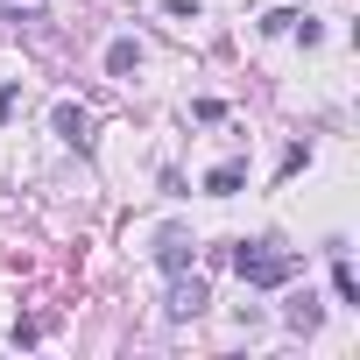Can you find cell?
Returning <instances> with one entry per match:
<instances>
[{
	"instance_id": "8992f818",
	"label": "cell",
	"mask_w": 360,
	"mask_h": 360,
	"mask_svg": "<svg viewBox=\"0 0 360 360\" xmlns=\"http://www.w3.org/2000/svg\"><path fill=\"white\" fill-rule=\"evenodd\" d=\"M332 290H339V304H360V276H353V262H346V255L332 262Z\"/></svg>"
},
{
	"instance_id": "52a82bcc",
	"label": "cell",
	"mask_w": 360,
	"mask_h": 360,
	"mask_svg": "<svg viewBox=\"0 0 360 360\" xmlns=\"http://www.w3.org/2000/svg\"><path fill=\"white\" fill-rule=\"evenodd\" d=\"M184 255H191V248H184V233H162V248H155V262H162V269H184Z\"/></svg>"
},
{
	"instance_id": "9c48e42d",
	"label": "cell",
	"mask_w": 360,
	"mask_h": 360,
	"mask_svg": "<svg viewBox=\"0 0 360 360\" xmlns=\"http://www.w3.org/2000/svg\"><path fill=\"white\" fill-rule=\"evenodd\" d=\"M290 325H297V332H311V325H318V304H311V297H304V304H290Z\"/></svg>"
},
{
	"instance_id": "7a4b0ae2",
	"label": "cell",
	"mask_w": 360,
	"mask_h": 360,
	"mask_svg": "<svg viewBox=\"0 0 360 360\" xmlns=\"http://www.w3.org/2000/svg\"><path fill=\"white\" fill-rule=\"evenodd\" d=\"M50 120H57V134H64L71 148H92V120H85V106H71V99H57V113H50Z\"/></svg>"
},
{
	"instance_id": "ba28073f",
	"label": "cell",
	"mask_w": 360,
	"mask_h": 360,
	"mask_svg": "<svg viewBox=\"0 0 360 360\" xmlns=\"http://www.w3.org/2000/svg\"><path fill=\"white\" fill-rule=\"evenodd\" d=\"M0 15H22V22H43L50 0H0Z\"/></svg>"
},
{
	"instance_id": "5b68a950",
	"label": "cell",
	"mask_w": 360,
	"mask_h": 360,
	"mask_svg": "<svg viewBox=\"0 0 360 360\" xmlns=\"http://www.w3.org/2000/svg\"><path fill=\"white\" fill-rule=\"evenodd\" d=\"M240 176H248L240 162H219V169L205 176V191H212V198H233V191H240Z\"/></svg>"
},
{
	"instance_id": "3957f363",
	"label": "cell",
	"mask_w": 360,
	"mask_h": 360,
	"mask_svg": "<svg viewBox=\"0 0 360 360\" xmlns=\"http://www.w3.org/2000/svg\"><path fill=\"white\" fill-rule=\"evenodd\" d=\"M205 311V283L198 276H176V290H169V318H198Z\"/></svg>"
},
{
	"instance_id": "30bf717a",
	"label": "cell",
	"mask_w": 360,
	"mask_h": 360,
	"mask_svg": "<svg viewBox=\"0 0 360 360\" xmlns=\"http://www.w3.org/2000/svg\"><path fill=\"white\" fill-rule=\"evenodd\" d=\"M15 99H22V85H0V120L15 113Z\"/></svg>"
},
{
	"instance_id": "277c9868",
	"label": "cell",
	"mask_w": 360,
	"mask_h": 360,
	"mask_svg": "<svg viewBox=\"0 0 360 360\" xmlns=\"http://www.w3.org/2000/svg\"><path fill=\"white\" fill-rule=\"evenodd\" d=\"M134 64H141V43H127V36H120V43L106 50V71H113V78H134Z\"/></svg>"
},
{
	"instance_id": "6da1fadb",
	"label": "cell",
	"mask_w": 360,
	"mask_h": 360,
	"mask_svg": "<svg viewBox=\"0 0 360 360\" xmlns=\"http://www.w3.org/2000/svg\"><path fill=\"white\" fill-rule=\"evenodd\" d=\"M233 269H240V283H255V290H283V283L297 276V255H276L269 240H240V248H233Z\"/></svg>"
}]
</instances>
